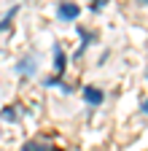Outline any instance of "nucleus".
Segmentation results:
<instances>
[{
  "mask_svg": "<svg viewBox=\"0 0 148 151\" xmlns=\"http://www.w3.org/2000/svg\"><path fill=\"white\" fill-rule=\"evenodd\" d=\"M59 16H62V19H76V16H78V6L62 3V6H59Z\"/></svg>",
  "mask_w": 148,
  "mask_h": 151,
  "instance_id": "f257e3e1",
  "label": "nucleus"
},
{
  "mask_svg": "<svg viewBox=\"0 0 148 151\" xmlns=\"http://www.w3.org/2000/svg\"><path fill=\"white\" fill-rule=\"evenodd\" d=\"M84 97H86V103H92V105H100V103H102V92L86 86V89H84Z\"/></svg>",
  "mask_w": 148,
  "mask_h": 151,
  "instance_id": "f03ea898",
  "label": "nucleus"
},
{
  "mask_svg": "<svg viewBox=\"0 0 148 151\" xmlns=\"http://www.w3.org/2000/svg\"><path fill=\"white\" fill-rule=\"evenodd\" d=\"M14 16H16V8H14V11H8V14H6V19L0 22V32H3V30H6V27H8L11 22H14Z\"/></svg>",
  "mask_w": 148,
  "mask_h": 151,
  "instance_id": "39448f33",
  "label": "nucleus"
},
{
  "mask_svg": "<svg viewBox=\"0 0 148 151\" xmlns=\"http://www.w3.org/2000/svg\"><path fill=\"white\" fill-rule=\"evenodd\" d=\"M24 151H54L51 146H41V143H27Z\"/></svg>",
  "mask_w": 148,
  "mask_h": 151,
  "instance_id": "20e7f679",
  "label": "nucleus"
},
{
  "mask_svg": "<svg viewBox=\"0 0 148 151\" xmlns=\"http://www.w3.org/2000/svg\"><path fill=\"white\" fill-rule=\"evenodd\" d=\"M137 3H140V6H148V0H137Z\"/></svg>",
  "mask_w": 148,
  "mask_h": 151,
  "instance_id": "0eeeda50",
  "label": "nucleus"
},
{
  "mask_svg": "<svg viewBox=\"0 0 148 151\" xmlns=\"http://www.w3.org/2000/svg\"><path fill=\"white\" fill-rule=\"evenodd\" d=\"M54 68H57V76L65 70V54H62V49H59V46L54 49Z\"/></svg>",
  "mask_w": 148,
  "mask_h": 151,
  "instance_id": "7ed1b4c3",
  "label": "nucleus"
},
{
  "mask_svg": "<svg viewBox=\"0 0 148 151\" xmlns=\"http://www.w3.org/2000/svg\"><path fill=\"white\" fill-rule=\"evenodd\" d=\"M143 111H145V113H148V100H143Z\"/></svg>",
  "mask_w": 148,
  "mask_h": 151,
  "instance_id": "423d86ee",
  "label": "nucleus"
}]
</instances>
